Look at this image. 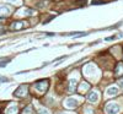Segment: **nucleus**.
I'll use <instances>...</instances> for the list:
<instances>
[{"mask_svg":"<svg viewBox=\"0 0 123 114\" xmlns=\"http://www.w3.org/2000/svg\"><path fill=\"white\" fill-rule=\"evenodd\" d=\"M27 91H28L27 85H21V86H18V87L16 88V91L14 92V96H15V97H18V98L25 97V96L27 95Z\"/></svg>","mask_w":123,"mask_h":114,"instance_id":"f257e3e1","label":"nucleus"},{"mask_svg":"<svg viewBox=\"0 0 123 114\" xmlns=\"http://www.w3.org/2000/svg\"><path fill=\"white\" fill-rule=\"evenodd\" d=\"M35 87L36 90L41 91V92H46L48 90V80H41V81H37L35 84Z\"/></svg>","mask_w":123,"mask_h":114,"instance_id":"f03ea898","label":"nucleus"},{"mask_svg":"<svg viewBox=\"0 0 123 114\" xmlns=\"http://www.w3.org/2000/svg\"><path fill=\"white\" fill-rule=\"evenodd\" d=\"M25 27H27V23L25 21H15V22H12L11 25H10V29L11 31H20V29H22Z\"/></svg>","mask_w":123,"mask_h":114,"instance_id":"7ed1b4c3","label":"nucleus"},{"mask_svg":"<svg viewBox=\"0 0 123 114\" xmlns=\"http://www.w3.org/2000/svg\"><path fill=\"white\" fill-rule=\"evenodd\" d=\"M105 109H106L107 114H117L118 110H119V107L117 104H115V103H107Z\"/></svg>","mask_w":123,"mask_h":114,"instance_id":"20e7f679","label":"nucleus"},{"mask_svg":"<svg viewBox=\"0 0 123 114\" xmlns=\"http://www.w3.org/2000/svg\"><path fill=\"white\" fill-rule=\"evenodd\" d=\"M115 76H116V77L123 76V63H118V64L115 66Z\"/></svg>","mask_w":123,"mask_h":114,"instance_id":"39448f33","label":"nucleus"},{"mask_svg":"<svg viewBox=\"0 0 123 114\" xmlns=\"http://www.w3.org/2000/svg\"><path fill=\"white\" fill-rule=\"evenodd\" d=\"M10 14V10L7 6H0V17H6Z\"/></svg>","mask_w":123,"mask_h":114,"instance_id":"423d86ee","label":"nucleus"},{"mask_svg":"<svg viewBox=\"0 0 123 114\" xmlns=\"http://www.w3.org/2000/svg\"><path fill=\"white\" fill-rule=\"evenodd\" d=\"M21 114H35L32 106H27L26 108H24V109H22V112H21Z\"/></svg>","mask_w":123,"mask_h":114,"instance_id":"0eeeda50","label":"nucleus"},{"mask_svg":"<svg viewBox=\"0 0 123 114\" xmlns=\"http://www.w3.org/2000/svg\"><path fill=\"white\" fill-rule=\"evenodd\" d=\"M87 99L91 101V102H95V101H97V95H96L95 92H91V93H89V95H87Z\"/></svg>","mask_w":123,"mask_h":114,"instance_id":"6e6552de","label":"nucleus"},{"mask_svg":"<svg viewBox=\"0 0 123 114\" xmlns=\"http://www.w3.org/2000/svg\"><path fill=\"white\" fill-rule=\"evenodd\" d=\"M86 33L84 32H73V33H68V36H75V37H81V36H85Z\"/></svg>","mask_w":123,"mask_h":114,"instance_id":"1a4fd4ad","label":"nucleus"},{"mask_svg":"<svg viewBox=\"0 0 123 114\" xmlns=\"http://www.w3.org/2000/svg\"><path fill=\"white\" fill-rule=\"evenodd\" d=\"M116 93H117V90L116 88H110L108 90V95L110 96H113V95H116Z\"/></svg>","mask_w":123,"mask_h":114,"instance_id":"9d476101","label":"nucleus"},{"mask_svg":"<svg viewBox=\"0 0 123 114\" xmlns=\"http://www.w3.org/2000/svg\"><path fill=\"white\" fill-rule=\"evenodd\" d=\"M12 113H16V107H12L7 110V114H12Z\"/></svg>","mask_w":123,"mask_h":114,"instance_id":"9b49d317","label":"nucleus"},{"mask_svg":"<svg viewBox=\"0 0 123 114\" xmlns=\"http://www.w3.org/2000/svg\"><path fill=\"white\" fill-rule=\"evenodd\" d=\"M102 3H104V0H92V4H102Z\"/></svg>","mask_w":123,"mask_h":114,"instance_id":"f8f14e48","label":"nucleus"},{"mask_svg":"<svg viewBox=\"0 0 123 114\" xmlns=\"http://www.w3.org/2000/svg\"><path fill=\"white\" fill-rule=\"evenodd\" d=\"M7 61H9V60H5V61H3V63H0V68H1V66H5Z\"/></svg>","mask_w":123,"mask_h":114,"instance_id":"ddd939ff","label":"nucleus"},{"mask_svg":"<svg viewBox=\"0 0 123 114\" xmlns=\"http://www.w3.org/2000/svg\"><path fill=\"white\" fill-rule=\"evenodd\" d=\"M39 113H41V114H48V112H46V110H41Z\"/></svg>","mask_w":123,"mask_h":114,"instance_id":"4468645a","label":"nucleus"},{"mask_svg":"<svg viewBox=\"0 0 123 114\" xmlns=\"http://www.w3.org/2000/svg\"><path fill=\"white\" fill-rule=\"evenodd\" d=\"M119 86H121V87H123V80H121V81H119Z\"/></svg>","mask_w":123,"mask_h":114,"instance_id":"2eb2a0df","label":"nucleus"},{"mask_svg":"<svg viewBox=\"0 0 123 114\" xmlns=\"http://www.w3.org/2000/svg\"><path fill=\"white\" fill-rule=\"evenodd\" d=\"M9 1H15V0H9Z\"/></svg>","mask_w":123,"mask_h":114,"instance_id":"dca6fc26","label":"nucleus"},{"mask_svg":"<svg viewBox=\"0 0 123 114\" xmlns=\"http://www.w3.org/2000/svg\"><path fill=\"white\" fill-rule=\"evenodd\" d=\"M1 21H3V18H0V22H1Z\"/></svg>","mask_w":123,"mask_h":114,"instance_id":"f3484780","label":"nucleus"},{"mask_svg":"<svg viewBox=\"0 0 123 114\" xmlns=\"http://www.w3.org/2000/svg\"><path fill=\"white\" fill-rule=\"evenodd\" d=\"M0 109H1V107H0Z\"/></svg>","mask_w":123,"mask_h":114,"instance_id":"a211bd4d","label":"nucleus"}]
</instances>
